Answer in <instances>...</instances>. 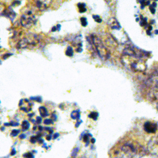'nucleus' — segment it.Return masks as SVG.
Here are the masks:
<instances>
[{"mask_svg": "<svg viewBox=\"0 0 158 158\" xmlns=\"http://www.w3.org/2000/svg\"><path fill=\"white\" fill-rule=\"evenodd\" d=\"M5 9V6L2 4L0 3V15L3 14Z\"/></svg>", "mask_w": 158, "mask_h": 158, "instance_id": "10", "label": "nucleus"}, {"mask_svg": "<svg viewBox=\"0 0 158 158\" xmlns=\"http://www.w3.org/2000/svg\"><path fill=\"white\" fill-rule=\"evenodd\" d=\"M156 34H158V30H156V31H155Z\"/></svg>", "mask_w": 158, "mask_h": 158, "instance_id": "20", "label": "nucleus"}, {"mask_svg": "<svg viewBox=\"0 0 158 158\" xmlns=\"http://www.w3.org/2000/svg\"><path fill=\"white\" fill-rule=\"evenodd\" d=\"M105 1H106V2L110 3L111 2V1H112V0H105Z\"/></svg>", "mask_w": 158, "mask_h": 158, "instance_id": "18", "label": "nucleus"}, {"mask_svg": "<svg viewBox=\"0 0 158 158\" xmlns=\"http://www.w3.org/2000/svg\"><path fill=\"white\" fill-rule=\"evenodd\" d=\"M81 23L82 25L84 27H85L87 25V20H86V18L84 17H82L81 19Z\"/></svg>", "mask_w": 158, "mask_h": 158, "instance_id": "9", "label": "nucleus"}, {"mask_svg": "<svg viewBox=\"0 0 158 158\" xmlns=\"http://www.w3.org/2000/svg\"><path fill=\"white\" fill-rule=\"evenodd\" d=\"M16 154V151H15V149H14V150H12V152H11V154L12 155V156H14V155H15V154Z\"/></svg>", "mask_w": 158, "mask_h": 158, "instance_id": "15", "label": "nucleus"}, {"mask_svg": "<svg viewBox=\"0 0 158 158\" xmlns=\"http://www.w3.org/2000/svg\"><path fill=\"white\" fill-rule=\"evenodd\" d=\"M18 134V132H17L16 131H14L13 132H12V134H11V135H12V136H16Z\"/></svg>", "mask_w": 158, "mask_h": 158, "instance_id": "14", "label": "nucleus"}, {"mask_svg": "<svg viewBox=\"0 0 158 158\" xmlns=\"http://www.w3.org/2000/svg\"><path fill=\"white\" fill-rule=\"evenodd\" d=\"M122 61L124 64L134 72H143L145 70L146 64L142 58L123 54Z\"/></svg>", "mask_w": 158, "mask_h": 158, "instance_id": "1", "label": "nucleus"}, {"mask_svg": "<svg viewBox=\"0 0 158 158\" xmlns=\"http://www.w3.org/2000/svg\"><path fill=\"white\" fill-rule=\"evenodd\" d=\"M156 1H158V0H156Z\"/></svg>", "mask_w": 158, "mask_h": 158, "instance_id": "22", "label": "nucleus"}, {"mask_svg": "<svg viewBox=\"0 0 158 158\" xmlns=\"http://www.w3.org/2000/svg\"><path fill=\"white\" fill-rule=\"evenodd\" d=\"M35 15L31 10H28L21 16L20 22L24 27L29 28L33 26L36 22Z\"/></svg>", "mask_w": 158, "mask_h": 158, "instance_id": "2", "label": "nucleus"}, {"mask_svg": "<svg viewBox=\"0 0 158 158\" xmlns=\"http://www.w3.org/2000/svg\"><path fill=\"white\" fill-rule=\"evenodd\" d=\"M150 8L151 13L153 14H155V12H156V10H155V8L152 5L150 6V8Z\"/></svg>", "mask_w": 158, "mask_h": 158, "instance_id": "12", "label": "nucleus"}, {"mask_svg": "<svg viewBox=\"0 0 158 158\" xmlns=\"http://www.w3.org/2000/svg\"><path fill=\"white\" fill-rule=\"evenodd\" d=\"M155 87L157 89H158V80H157L156 81V84H155Z\"/></svg>", "mask_w": 158, "mask_h": 158, "instance_id": "16", "label": "nucleus"}, {"mask_svg": "<svg viewBox=\"0 0 158 158\" xmlns=\"http://www.w3.org/2000/svg\"><path fill=\"white\" fill-rule=\"evenodd\" d=\"M93 18L94 19L95 21L98 23H100L102 21V19L100 18V17L97 15H94L93 16Z\"/></svg>", "mask_w": 158, "mask_h": 158, "instance_id": "8", "label": "nucleus"}, {"mask_svg": "<svg viewBox=\"0 0 158 158\" xmlns=\"http://www.w3.org/2000/svg\"><path fill=\"white\" fill-rule=\"evenodd\" d=\"M148 150L151 155L158 157V138H152L148 144Z\"/></svg>", "mask_w": 158, "mask_h": 158, "instance_id": "3", "label": "nucleus"}, {"mask_svg": "<svg viewBox=\"0 0 158 158\" xmlns=\"http://www.w3.org/2000/svg\"><path fill=\"white\" fill-rule=\"evenodd\" d=\"M77 6L79 8V12L80 13H84L86 11V8H85V4L84 3H79Z\"/></svg>", "mask_w": 158, "mask_h": 158, "instance_id": "7", "label": "nucleus"}, {"mask_svg": "<svg viewBox=\"0 0 158 158\" xmlns=\"http://www.w3.org/2000/svg\"><path fill=\"white\" fill-rule=\"evenodd\" d=\"M157 124L152 122H146L144 124V130L148 133H155L157 130Z\"/></svg>", "mask_w": 158, "mask_h": 158, "instance_id": "5", "label": "nucleus"}, {"mask_svg": "<svg viewBox=\"0 0 158 158\" xmlns=\"http://www.w3.org/2000/svg\"><path fill=\"white\" fill-rule=\"evenodd\" d=\"M152 6L154 7H156L157 6V4L156 2H154Z\"/></svg>", "mask_w": 158, "mask_h": 158, "instance_id": "17", "label": "nucleus"}, {"mask_svg": "<svg viewBox=\"0 0 158 158\" xmlns=\"http://www.w3.org/2000/svg\"><path fill=\"white\" fill-rule=\"evenodd\" d=\"M152 77L155 78L158 77V69L154 72V75Z\"/></svg>", "mask_w": 158, "mask_h": 158, "instance_id": "13", "label": "nucleus"}, {"mask_svg": "<svg viewBox=\"0 0 158 158\" xmlns=\"http://www.w3.org/2000/svg\"><path fill=\"white\" fill-rule=\"evenodd\" d=\"M52 0H35V5L40 11H44L52 3Z\"/></svg>", "mask_w": 158, "mask_h": 158, "instance_id": "4", "label": "nucleus"}, {"mask_svg": "<svg viewBox=\"0 0 158 158\" xmlns=\"http://www.w3.org/2000/svg\"><path fill=\"white\" fill-rule=\"evenodd\" d=\"M149 3H150V2H149V1H148L146 3V5H148L149 4Z\"/></svg>", "mask_w": 158, "mask_h": 158, "instance_id": "19", "label": "nucleus"}, {"mask_svg": "<svg viewBox=\"0 0 158 158\" xmlns=\"http://www.w3.org/2000/svg\"><path fill=\"white\" fill-rule=\"evenodd\" d=\"M25 157L26 158H33V156L31 153H28L25 155Z\"/></svg>", "mask_w": 158, "mask_h": 158, "instance_id": "11", "label": "nucleus"}, {"mask_svg": "<svg viewBox=\"0 0 158 158\" xmlns=\"http://www.w3.org/2000/svg\"><path fill=\"white\" fill-rule=\"evenodd\" d=\"M156 108H157V109L158 110V102L157 104Z\"/></svg>", "mask_w": 158, "mask_h": 158, "instance_id": "21", "label": "nucleus"}, {"mask_svg": "<svg viewBox=\"0 0 158 158\" xmlns=\"http://www.w3.org/2000/svg\"><path fill=\"white\" fill-rule=\"evenodd\" d=\"M3 15L6 16L7 17L9 18L11 20H14L16 16L15 13L13 9L10 7H8L7 9H6L4 12Z\"/></svg>", "mask_w": 158, "mask_h": 158, "instance_id": "6", "label": "nucleus"}]
</instances>
